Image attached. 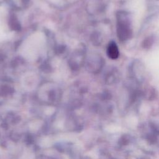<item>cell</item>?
I'll list each match as a JSON object with an SVG mask.
<instances>
[{"label": "cell", "instance_id": "cell-1", "mask_svg": "<svg viewBox=\"0 0 159 159\" xmlns=\"http://www.w3.org/2000/svg\"><path fill=\"white\" fill-rule=\"evenodd\" d=\"M117 35L120 42L129 40L133 34L132 20L130 14L124 11H118L116 14Z\"/></svg>", "mask_w": 159, "mask_h": 159}, {"label": "cell", "instance_id": "cell-2", "mask_svg": "<svg viewBox=\"0 0 159 159\" xmlns=\"http://www.w3.org/2000/svg\"><path fill=\"white\" fill-rule=\"evenodd\" d=\"M130 75L133 80L137 81L145 78V71L143 63L139 60H134L129 67Z\"/></svg>", "mask_w": 159, "mask_h": 159}, {"label": "cell", "instance_id": "cell-3", "mask_svg": "<svg viewBox=\"0 0 159 159\" xmlns=\"http://www.w3.org/2000/svg\"><path fill=\"white\" fill-rule=\"evenodd\" d=\"M107 54L109 58L112 60H116L119 57V50L117 45L115 42H111L107 47Z\"/></svg>", "mask_w": 159, "mask_h": 159}, {"label": "cell", "instance_id": "cell-4", "mask_svg": "<svg viewBox=\"0 0 159 159\" xmlns=\"http://www.w3.org/2000/svg\"><path fill=\"white\" fill-rule=\"evenodd\" d=\"M153 43V37L148 36L143 41L142 47L143 48H148L152 47Z\"/></svg>", "mask_w": 159, "mask_h": 159}]
</instances>
